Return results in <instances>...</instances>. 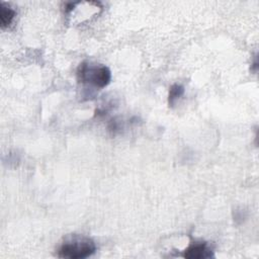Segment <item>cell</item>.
Returning a JSON list of instances; mask_svg holds the SVG:
<instances>
[{"label":"cell","mask_w":259,"mask_h":259,"mask_svg":"<svg viewBox=\"0 0 259 259\" xmlns=\"http://www.w3.org/2000/svg\"><path fill=\"white\" fill-rule=\"evenodd\" d=\"M96 251L94 241L85 236L73 235L67 238L58 249V256L69 259H83Z\"/></svg>","instance_id":"6da1fadb"},{"label":"cell","mask_w":259,"mask_h":259,"mask_svg":"<svg viewBox=\"0 0 259 259\" xmlns=\"http://www.w3.org/2000/svg\"><path fill=\"white\" fill-rule=\"evenodd\" d=\"M77 79L82 84L104 88L111 80V72L105 65L83 62L77 69Z\"/></svg>","instance_id":"7a4b0ae2"},{"label":"cell","mask_w":259,"mask_h":259,"mask_svg":"<svg viewBox=\"0 0 259 259\" xmlns=\"http://www.w3.org/2000/svg\"><path fill=\"white\" fill-rule=\"evenodd\" d=\"M183 257L187 259H204L213 257V251L205 242L191 243L183 252Z\"/></svg>","instance_id":"3957f363"},{"label":"cell","mask_w":259,"mask_h":259,"mask_svg":"<svg viewBox=\"0 0 259 259\" xmlns=\"http://www.w3.org/2000/svg\"><path fill=\"white\" fill-rule=\"evenodd\" d=\"M15 16V11L5 3H0V26L2 28L8 27Z\"/></svg>","instance_id":"277c9868"},{"label":"cell","mask_w":259,"mask_h":259,"mask_svg":"<svg viewBox=\"0 0 259 259\" xmlns=\"http://www.w3.org/2000/svg\"><path fill=\"white\" fill-rule=\"evenodd\" d=\"M184 94V87L180 84H173L169 89L168 103L169 106H173L176 101Z\"/></svg>","instance_id":"5b68a950"}]
</instances>
